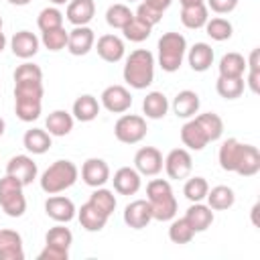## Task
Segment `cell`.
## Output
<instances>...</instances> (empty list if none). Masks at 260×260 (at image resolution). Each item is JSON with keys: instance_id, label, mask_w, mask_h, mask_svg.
I'll list each match as a JSON object with an SVG mask.
<instances>
[{"instance_id": "obj_28", "label": "cell", "mask_w": 260, "mask_h": 260, "mask_svg": "<svg viewBox=\"0 0 260 260\" xmlns=\"http://www.w3.org/2000/svg\"><path fill=\"white\" fill-rule=\"evenodd\" d=\"M45 128L51 136H67L73 130V116L65 110H55L47 116Z\"/></svg>"}, {"instance_id": "obj_31", "label": "cell", "mask_w": 260, "mask_h": 260, "mask_svg": "<svg viewBox=\"0 0 260 260\" xmlns=\"http://www.w3.org/2000/svg\"><path fill=\"white\" fill-rule=\"evenodd\" d=\"M209 8L203 4H195V6H183L181 10V22L191 28V30H197V28H203L205 22L209 20Z\"/></svg>"}, {"instance_id": "obj_25", "label": "cell", "mask_w": 260, "mask_h": 260, "mask_svg": "<svg viewBox=\"0 0 260 260\" xmlns=\"http://www.w3.org/2000/svg\"><path fill=\"white\" fill-rule=\"evenodd\" d=\"M181 140H183V144L189 150H203L209 144L205 132L201 130V126H199V122L195 118L183 124V128H181Z\"/></svg>"}, {"instance_id": "obj_51", "label": "cell", "mask_w": 260, "mask_h": 260, "mask_svg": "<svg viewBox=\"0 0 260 260\" xmlns=\"http://www.w3.org/2000/svg\"><path fill=\"white\" fill-rule=\"evenodd\" d=\"M171 2H173V0H144V4H148V6H152V8L160 10V12H165V10L171 6Z\"/></svg>"}, {"instance_id": "obj_54", "label": "cell", "mask_w": 260, "mask_h": 260, "mask_svg": "<svg viewBox=\"0 0 260 260\" xmlns=\"http://www.w3.org/2000/svg\"><path fill=\"white\" fill-rule=\"evenodd\" d=\"M10 4H14V6H26L30 0H8Z\"/></svg>"}, {"instance_id": "obj_53", "label": "cell", "mask_w": 260, "mask_h": 260, "mask_svg": "<svg viewBox=\"0 0 260 260\" xmlns=\"http://www.w3.org/2000/svg\"><path fill=\"white\" fill-rule=\"evenodd\" d=\"M258 209H260V205L256 203V205L252 207V221H254V225H258V219H256V213H258Z\"/></svg>"}, {"instance_id": "obj_7", "label": "cell", "mask_w": 260, "mask_h": 260, "mask_svg": "<svg viewBox=\"0 0 260 260\" xmlns=\"http://www.w3.org/2000/svg\"><path fill=\"white\" fill-rule=\"evenodd\" d=\"M146 120L138 114H124L114 124V136L124 144H136L146 136Z\"/></svg>"}, {"instance_id": "obj_35", "label": "cell", "mask_w": 260, "mask_h": 260, "mask_svg": "<svg viewBox=\"0 0 260 260\" xmlns=\"http://www.w3.org/2000/svg\"><path fill=\"white\" fill-rule=\"evenodd\" d=\"M195 120L199 122V126H201V130L205 132V136H207L209 142H215V140L221 138V134H223V120H221L217 114L205 112V114L195 116Z\"/></svg>"}, {"instance_id": "obj_39", "label": "cell", "mask_w": 260, "mask_h": 260, "mask_svg": "<svg viewBox=\"0 0 260 260\" xmlns=\"http://www.w3.org/2000/svg\"><path fill=\"white\" fill-rule=\"evenodd\" d=\"M205 32L213 39V41H228L234 32V26L228 18H221V16H215L211 20L205 22Z\"/></svg>"}, {"instance_id": "obj_41", "label": "cell", "mask_w": 260, "mask_h": 260, "mask_svg": "<svg viewBox=\"0 0 260 260\" xmlns=\"http://www.w3.org/2000/svg\"><path fill=\"white\" fill-rule=\"evenodd\" d=\"M150 30H152V26L146 24V22H142V20L136 18V16L122 28L124 37H126L128 41H132V43H142V41H146V39L150 37Z\"/></svg>"}, {"instance_id": "obj_50", "label": "cell", "mask_w": 260, "mask_h": 260, "mask_svg": "<svg viewBox=\"0 0 260 260\" xmlns=\"http://www.w3.org/2000/svg\"><path fill=\"white\" fill-rule=\"evenodd\" d=\"M248 85H250V89H252L254 93L260 91V71L248 69Z\"/></svg>"}, {"instance_id": "obj_45", "label": "cell", "mask_w": 260, "mask_h": 260, "mask_svg": "<svg viewBox=\"0 0 260 260\" xmlns=\"http://www.w3.org/2000/svg\"><path fill=\"white\" fill-rule=\"evenodd\" d=\"M67 39H69V32H67L63 26H59V28H53V30L43 32L41 43H43L45 49H49V51H61V49L67 47Z\"/></svg>"}, {"instance_id": "obj_47", "label": "cell", "mask_w": 260, "mask_h": 260, "mask_svg": "<svg viewBox=\"0 0 260 260\" xmlns=\"http://www.w3.org/2000/svg\"><path fill=\"white\" fill-rule=\"evenodd\" d=\"M20 79H43V71L39 65L26 61L14 69V81H20Z\"/></svg>"}, {"instance_id": "obj_2", "label": "cell", "mask_w": 260, "mask_h": 260, "mask_svg": "<svg viewBox=\"0 0 260 260\" xmlns=\"http://www.w3.org/2000/svg\"><path fill=\"white\" fill-rule=\"evenodd\" d=\"M124 81L134 89H146L154 81V55L148 49H136L124 63Z\"/></svg>"}, {"instance_id": "obj_58", "label": "cell", "mask_w": 260, "mask_h": 260, "mask_svg": "<svg viewBox=\"0 0 260 260\" xmlns=\"http://www.w3.org/2000/svg\"><path fill=\"white\" fill-rule=\"evenodd\" d=\"M0 30H2V16H0Z\"/></svg>"}, {"instance_id": "obj_49", "label": "cell", "mask_w": 260, "mask_h": 260, "mask_svg": "<svg viewBox=\"0 0 260 260\" xmlns=\"http://www.w3.org/2000/svg\"><path fill=\"white\" fill-rule=\"evenodd\" d=\"M238 6V0H207V8L217 14H228Z\"/></svg>"}, {"instance_id": "obj_18", "label": "cell", "mask_w": 260, "mask_h": 260, "mask_svg": "<svg viewBox=\"0 0 260 260\" xmlns=\"http://www.w3.org/2000/svg\"><path fill=\"white\" fill-rule=\"evenodd\" d=\"M258 171H260V152H258V148L254 144H244L242 142L234 173H238L242 177H254Z\"/></svg>"}, {"instance_id": "obj_11", "label": "cell", "mask_w": 260, "mask_h": 260, "mask_svg": "<svg viewBox=\"0 0 260 260\" xmlns=\"http://www.w3.org/2000/svg\"><path fill=\"white\" fill-rule=\"evenodd\" d=\"M124 221H126V225L132 228V230H142V228H146V225L152 221V209H150L148 199L130 201V203L124 207Z\"/></svg>"}, {"instance_id": "obj_46", "label": "cell", "mask_w": 260, "mask_h": 260, "mask_svg": "<svg viewBox=\"0 0 260 260\" xmlns=\"http://www.w3.org/2000/svg\"><path fill=\"white\" fill-rule=\"evenodd\" d=\"M134 16H136V18H140L142 22H146V24L154 26V24H158V22H160V18H162V12L142 2V4L136 8V14H134Z\"/></svg>"}, {"instance_id": "obj_27", "label": "cell", "mask_w": 260, "mask_h": 260, "mask_svg": "<svg viewBox=\"0 0 260 260\" xmlns=\"http://www.w3.org/2000/svg\"><path fill=\"white\" fill-rule=\"evenodd\" d=\"M142 112L150 120H160L169 112V100L162 91H150L142 100Z\"/></svg>"}, {"instance_id": "obj_40", "label": "cell", "mask_w": 260, "mask_h": 260, "mask_svg": "<svg viewBox=\"0 0 260 260\" xmlns=\"http://www.w3.org/2000/svg\"><path fill=\"white\" fill-rule=\"evenodd\" d=\"M37 24H39L41 32H47V30L59 28V26H63V14H61V10H59V8H55V6L43 8V10L39 12Z\"/></svg>"}, {"instance_id": "obj_9", "label": "cell", "mask_w": 260, "mask_h": 260, "mask_svg": "<svg viewBox=\"0 0 260 260\" xmlns=\"http://www.w3.org/2000/svg\"><path fill=\"white\" fill-rule=\"evenodd\" d=\"M162 167H165L169 179H177L179 181V179L189 177V173L193 169V158H191V154H189L187 148H173L167 154Z\"/></svg>"}, {"instance_id": "obj_36", "label": "cell", "mask_w": 260, "mask_h": 260, "mask_svg": "<svg viewBox=\"0 0 260 260\" xmlns=\"http://www.w3.org/2000/svg\"><path fill=\"white\" fill-rule=\"evenodd\" d=\"M244 85H246L244 77H221L219 75L217 81H215V89H217V93L223 100H236V98H240L244 93Z\"/></svg>"}, {"instance_id": "obj_22", "label": "cell", "mask_w": 260, "mask_h": 260, "mask_svg": "<svg viewBox=\"0 0 260 260\" xmlns=\"http://www.w3.org/2000/svg\"><path fill=\"white\" fill-rule=\"evenodd\" d=\"M77 217H79L81 228L87 230V232H100V230H104L106 223H108V215H106L102 209H98L91 201H87V203H83V205L79 207Z\"/></svg>"}, {"instance_id": "obj_5", "label": "cell", "mask_w": 260, "mask_h": 260, "mask_svg": "<svg viewBox=\"0 0 260 260\" xmlns=\"http://www.w3.org/2000/svg\"><path fill=\"white\" fill-rule=\"evenodd\" d=\"M187 53V41L181 32H165L158 39V65L167 73L179 71Z\"/></svg>"}, {"instance_id": "obj_6", "label": "cell", "mask_w": 260, "mask_h": 260, "mask_svg": "<svg viewBox=\"0 0 260 260\" xmlns=\"http://www.w3.org/2000/svg\"><path fill=\"white\" fill-rule=\"evenodd\" d=\"M24 185L12 177L4 175L0 179V207L10 217H20L26 211V199H24Z\"/></svg>"}, {"instance_id": "obj_1", "label": "cell", "mask_w": 260, "mask_h": 260, "mask_svg": "<svg viewBox=\"0 0 260 260\" xmlns=\"http://www.w3.org/2000/svg\"><path fill=\"white\" fill-rule=\"evenodd\" d=\"M43 79L14 81V112L22 122H32L41 116Z\"/></svg>"}, {"instance_id": "obj_8", "label": "cell", "mask_w": 260, "mask_h": 260, "mask_svg": "<svg viewBox=\"0 0 260 260\" xmlns=\"http://www.w3.org/2000/svg\"><path fill=\"white\" fill-rule=\"evenodd\" d=\"M162 165H165V158H162L160 150L154 148V146H142L134 154V169L140 175L154 177L162 171Z\"/></svg>"}, {"instance_id": "obj_30", "label": "cell", "mask_w": 260, "mask_h": 260, "mask_svg": "<svg viewBox=\"0 0 260 260\" xmlns=\"http://www.w3.org/2000/svg\"><path fill=\"white\" fill-rule=\"evenodd\" d=\"M100 114V104L91 93H83L73 102V118L79 122H91Z\"/></svg>"}, {"instance_id": "obj_10", "label": "cell", "mask_w": 260, "mask_h": 260, "mask_svg": "<svg viewBox=\"0 0 260 260\" xmlns=\"http://www.w3.org/2000/svg\"><path fill=\"white\" fill-rule=\"evenodd\" d=\"M100 98L102 106L112 114H124L132 106V95L124 85H108Z\"/></svg>"}, {"instance_id": "obj_15", "label": "cell", "mask_w": 260, "mask_h": 260, "mask_svg": "<svg viewBox=\"0 0 260 260\" xmlns=\"http://www.w3.org/2000/svg\"><path fill=\"white\" fill-rule=\"evenodd\" d=\"M95 45V35L93 30L85 24V26H75L73 30H69V39H67V51L75 57L87 55Z\"/></svg>"}, {"instance_id": "obj_52", "label": "cell", "mask_w": 260, "mask_h": 260, "mask_svg": "<svg viewBox=\"0 0 260 260\" xmlns=\"http://www.w3.org/2000/svg\"><path fill=\"white\" fill-rule=\"evenodd\" d=\"M181 6H195V4H203L205 0H179Z\"/></svg>"}, {"instance_id": "obj_12", "label": "cell", "mask_w": 260, "mask_h": 260, "mask_svg": "<svg viewBox=\"0 0 260 260\" xmlns=\"http://www.w3.org/2000/svg\"><path fill=\"white\" fill-rule=\"evenodd\" d=\"M81 179L89 187H104L110 181V167L104 158H87L81 165Z\"/></svg>"}, {"instance_id": "obj_32", "label": "cell", "mask_w": 260, "mask_h": 260, "mask_svg": "<svg viewBox=\"0 0 260 260\" xmlns=\"http://www.w3.org/2000/svg\"><path fill=\"white\" fill-rule=\"evenodd\" d=\"M207 203L213 211H223V209H230L236 201V195H234V189L228 187V185H217L213 189L207 191Z\"/></svg>"}, {"instance_id": "obj_4", "label": "cell", "mask_w": 260, "mask_h": 260, "mask_svg": "<svg viewBox=\"0 0 260 260\" xmlns=\"http://www.w3.org/2000/svg\"><path fill=\"white\" fill-rule=\"evenodd\" d=\"M77 177H79V169L75 167V162L65 158V160H55L53 165H49V169L41 175L39 181H41V189L47 195H57L73 187Z\"/></svg>"}, {"instance_id": "obj_55", "label": "cell", "mask_w": 260, "mask_h": 260, "mask_svg": "<svg viewBox=\"0 0 260 260\" xmlns=\"http://www.w3.org/2000/svg\"><path fill=\"white\" fill-rule=\"evenodd\" d=\"M4 47H6V37H4V32L0 30V53L4 51Z\"/></svg>"}, {"instance_id": "obj_21", "label": "cell", "mask_w": 260, "mask_h": 260, "mask_svg": "<svg viewBox=\"0 0 260 260\" xmlns=\"http://www.w3.org/2000/svg\"><path fill=\"white\" fill-rule=\"evenodd\" d=\"M95 14V4L93 0H69L67 2V20L73 26H85Z\"/></svg>"}, {"instance_id": "obj_57", "label": "cell", "mask_w": 260, "mask_h": 260, "mask_svg": "<svg viewBox=\"0 0 260 260\" xmlns=\"http://www.w3.org/2000/svg\"><path fill=\"white\" fill-rule=\"evenodd\" d=\"M49 2H53V4H55V6H59V4H67V2H69V0H49Z\"/></svg>"}, {"instance_id": "obj_37", "label": "cell", "mask_w": 260, "mask_h": 260, "mask_svg": "<svg viewBox=\"0 0 260 260\" xmlns=\"http://www.w3.org/2000/svg\"><path fill=\"white\" fill-rule=\"evenodd\" d=\"M134 18V12L126 6V4H112L108 10H106V22L112 26V28H124L130 20Z\"/></svg>"}, {"instance_id": "obj_16", "label": "cell", "mask_w": 260, "mask_h": 260, "mask_svg": "<svg viewBox=\"0 0 260 260\" xmlns=\"http://www.w3.org/2000/svg\"><path fill=\"white\" fill-rule=\"evenodd\" d=\"M140 177L142 175L136 169H132V167H120L114 173V179H112L116 193H120V195H134V193H138V189L142 185Z\"/></svg>"}, {"instance_id": "obj_26", "label": "cell", "mask_w": 260, "mask_h": 260, "mask_svg": "<svg viewBox=\"0 0 260 260\" xmlns=\"http://www.w3.org/2000/svg\"><path fill=\"white\" fill-rule=\"evenodd\" d=\"M187 61H189V65H191L193 71H199V73L207 71L211 67V63H213V49H211V45H207V43H195L189 49Z\"/></svg>"}, {"instance_id": "obj_34", "label": "cell", "mask_w": 260, "mask_h": 260, "mask_svg": "<svg viewBox=\"0 0 260 260\" xmlns=\"http://www.w3.org/2000/svg\"><path fill=\"white\" fill-rule=\"evenodd\" d=\"M240 148H242V142L238 138H228L221 146H219V152H217V160H219V167L228 173H234L236 169V162H238V154H240Z\"/></svg>"}, {"instance_id": "obj_29", "label": "cell", "mask_w": 260, "mask_h": 260, "mask_svg": "<svg viewBox=\"0 0 260 260\" xmlns=\"http://www.w3.org/2000/svg\"><path fill=\"white\" fill-rule=\"evenodd\" d=\"M22 144L32 154H45L51 148V134L43 128H30L22 136Z\"/></svg>"}, {"instance_id": "obj_48", "label": "cell", "mask_w": 260, "mask_h": 260, "mask_svg": "<svg viewBox=\"0 0 260 260\" xmlns=\"http://www.w3.org/2000/svg\"><path fill=\"white\" fill-rule=\"evenodd\" d=\"M67 258H69V250L49 244H45V248L39 252V260H67Z\"/></svg>"}, {"instance_id": "obj_33", "label": "cell", "mask_w": 260, "mask_h": 260, "mask_svg": "<svg viewBox=\"0 0 260 260\" xmlns=\"http://www.w3.org/2000/svg\"><path fill=\"white\" fill-rule=\"evenodd\" d=\"M219 75L221 77H244V71H246V59L232 51V53H225L221 59H219Z\"/></svg>"}, {"instance_id": "obj_43", "label": "cell", "mask_w": 260, "mask_h": 260, "mask_svg": "<svg viewBox=\"0 0 260 260\" xmlns=\"http://www.w3.org/2000/svg\"><path fill=\"white\" fill-rule=\"evenodd\" d=\"M89 201L98 207V209H102L108 217L114 213V209H116V197H114V193L110 191V189H104V187H95V191L89 195Z\"/></svg>"}, {"instance_id": "obj_23", "label": "cell", "mask_w": 260, "mask_h": 260, "mask_svg": "<svg viewBox=\"0 0 260 260\" xmlns=\"http://www.w3.org/2000/svg\"><path fill=\"white\" fill-rule=\"evenodd\" d=\"M185 219L189 221V225L193 228V232H205L211 223H213V209L209 205H203L201 201H195L187 211H185Z\"/></svg>"}, {"instance_id": "obj_38", "label": "cell", "mask_w": 260, "mask_h": 260, "mask_svg": "<svg viewBox=\"0 0 260 260\" xmlns=\"http://www.w3.org/2000/svg\"><path fill=\"white\" fill-rule=\"evenodd\" d=\"M193 236H195V232L185 217H179V219L173 217V223L169 228V240L173 244H189L193 240Z\"/></svg>"}, {"instance_id": "obj_44", "label": "cell", "mask_w": 260, "mask_h": 260, "mask_svg": "<svg viewBox=\"0 0 260 260\" xmlns=\"http://www.w3.org/2000/svg\"><path fill=\"white\" fill-rule=\"evenodd\" d=\"M71 242H73V234H71V230L65 228V225H55V228H51V230L47 232V236H45V244L57 246V248H65V250H69Z\"/></svg>"}, {"instance_id": "obj_24", "label": "cell", "mask_w": 260, "mask_h": 260, "mask_svg": "<svg viewBox=\"0 0 260 260\" xmlns=\"http://www.w3.org/2000/svg\"><path fill=\"white\" fill-rule=\"evenodd\" d=\"M199 95L193 89H183L173 100V112L177 114V118H193L199 110Z\"/></svg>"}, {"instance_id": "obj_17", "label": "cell", "mask_w": 260, "mask_h": 260, "mask_svg": "<svg viewBox=\"0 0 260 260\" xmlns=\"http://www.w3.org/2000/svg\"><path fill=\"white\" fill-rule=\"evenodd\" d=\"M39 45H41V41H39L37 35L30 32V30H18V32H14V37L10 39V49H12V53H14L16 57H20V59H30V57H35V55L39 53Z\"/></svg>"}, {"instance_id": "obj_13", "label": "cell", "mask_w": 260, "mask_h": 260, "mask_svg": "<svg viewBox=\"0 0 260 260\" xmlns=\"http://www.w3.org/2000/svg\"><path fill=\"white\" fill-rule=\"evenodd\" d=\"M45 213L55 219L57 223H67L75 217L77 209L73 205V201L69 197H63V195H51L47 201H45Z\"/></svg>"}, {"instance_id": "obj_19", "label": "cell", "mask_w": 260, "mask_h": 260, "mask_svg": "<svg viewBox=\"0 0 260 260\" xmlns=\"http://www.w3.org/2000/svg\"><path fill=\"white\" fill-rule=\"evenodd\" d=\"M0 260H24L22 238L14 230H0Z\"/></svg>"}, {"instance_id": "obj_42", "label": "cell", "mask_w": 260, "mask_h": 260, "mask_svg": "<svg viewBox=\"0 0 260 260\" xmlns=\"http://www.w3.org/2000/svg\"><path fill=\"white\" fill-rule=\"evenodd\" d=\"M207 191H209V183L205 181V177H191V179L185 183V187H183V195H185L191 203L205 199Z\"/></svg>"}, {"instance_id": "obj_56", "label": "cell", "mask_w": 260, "mask_h": 260, "mask_svg": "<svg viewBox=\"0 0 260 260\" xmlns=\"http://www.w3.org/2000/svg\"><path fill=\"white\" fill-rule=\"evenodd\" d=\"M4 130H6V122H4L2 118H0V136L4 134Z\"/></svg>"}, {"instance_id": "obj_59", "label": "cell", "mask_w": 260, "mask_h": 260, "mask_svg": "<svg viewBox=\"0 0 260 260\" xmlns=\"http://www.w3.org/2000/svg\"><path fill=\"white\" fill-rule=\"evenodd\" d=\"M128 2H134V0H128Z\"/></svg>"}, {"instance_id": "obj_14", "label": "cell", "mask_w": 260, "mask_h": 260, "mask_svg": "<svg viewBox=\"0 0 260 260\" xmlns=\"http://www.w3.org/2000/svg\"><path fill=\"white\" fill-rule=\"evenodd\" d=\"M6 175L16 177L26 187L37 179V162L26 154H16L6 162Z\"/></svg>"}, {"instance_id": "obj_3", "label": "cell", "mask_w": 260, "mask_h": 260, "mask_svg": "<svg viewBox=\"0 0 260 260\" xmlns=\"http://www.w3.org/2000/svg\"><path fill=\"white\" fill-rule=\"evenodd\" d=\"M146 199L152 209V219L171 221L177 215V199L173 195V187L165 179H152L146 185Z\"/></svg>"}, {"instance_id": "obj_20", "label": "cell", "mask_w": 260, "mask_h": 260, "mask_svg": "<svg viewBox=\"0 0 260 260\" xmlns=\"http://www.w3.org/2000/svg\"><path fill=\"white\" fill-rule=\"evenodd\" d=\"M98 55L108 63H118L124 57V41L116 35H102L95 43Z\"/></svg>"}]
</instances>
